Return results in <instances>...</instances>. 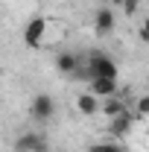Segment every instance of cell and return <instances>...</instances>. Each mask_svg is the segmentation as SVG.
Masks as SVG:
<instances>
[{
    "instance_id": "cell-8",
    "label": "cell",
    "mask_w": 149,
    "mask_h": 152,
    "mask_svg": "<svg viewBox=\"0 0 149 152\" xmlns=\"http://www.w3.org/2000/svg\"><path fill=\"white\" fill-rule=\"evenodd\" d=\"M99 105H102V99L99 96H93V94H79L76 96V108H79V114H85V117H91V114L99 111Z\"/></svg>"
},
{
    "instance_id": "cell-10",
    "label": "cell",
    "mask_w": 149,
    "mask_h": 152,
    "mask_svg": "<svg viewBox=\"0 0 149 152\" xmlns=\"http://www.w3.org/2000/svg\"><path fill=\"white\" fill-rule=\"evenodd\" d=\"M99 108H102V114H105L108 120H114L117 114L126 111V102H123V99H117V96H108V99H102V105H99Z\"/></svg>"
},
{
    "instance_id": "cell-12",
    "label": "cell",
    "mask_w": 149,
    "mask_h": 152,
    "mask_svg": "<svg viewBox=\"0 0 149 152\" xmlns=\"http://www.w3.org/2000/svg\"><path fill=\"white\" fill-rule=\"evenodd\" d=\"M88 152H123V149H120V146H114V143H108V140H99V143H91Z\"/></svg>"
},
{
    "instance_id": "cell-11",
    "label": "cell",
    "mask_w": 149,
    "mask_h": 152,
    "mask_svg": "<svg viewBox=\"0 0 149 152\" xmlns=\"http://www.w3.org/2000/svg\"><path fill=\"white\" fill-rule=\"evenodd\" d=\"M134 114L143 120V117H149V94L137 96V102H134Z\"/></svg>"
},
{
    "instance_id": "cell-5",
    "label": "cell",
    "mask_w": 149,
    "mask_h": 152,
    "mask_svg": "<svg viewBox=\"0 0 149 152\" xmlns=\"http://www.w3.org/2000/svg\"><path fill=\"white\" fill-rule=\"evenodd\" d=\"M114 26H117L114 9L111 6H99L96 15H93V32L96 35H108V32H114Z\"/></svg>"
},
{
    "instance_id": "cell-6",
    "label": "cell",
    "mask_w": 149,
    "mask_h": 152,
    "mask_svg": "<svg viewBox=\"0 0 149 152\" xmlns=\"http://www.w3.org/2000/svg\"><path fill=\"white\" fill-rule=\"evenodd\" d=\"M134 120H137V114H131L129 108H126L123 114H117L114 120H108V132H111L114 137H123V134H129V132H131Z\"/></svg>"
},
{
    "instance_id": "cell-13",
    "label": "cell",
    "mask_w": 149,
    "mask_h": 152,
    "mask_svg": "<svg viewBox=\"0 0 149 152\" xmlns=\"http://www.w3.org/2000/svg\"><path fill=\"white\" fill-rule=\"evenodd\" d=\"M123 9H126V12H137V0H126V3H123Z\"/></svg>"
},
{
    "instance_id": "cell-4",
    "label": "cell",
    "mask_w": 149,
    "mask_h": 152,
    "mask_svg": "<svg viewBox=\"0 0 149 152\" xmlns=\"http://www.w3.org/2000/svg\"><path fill=\"white\" fill-rule=\"evenodd\" d=\"M79 64H82V53H73V50H61L56 56V70L61 76H70L73 79V73L79 70Z\"/></svg>"
},
{
    "instance_id": "cell-9",
    "label": "cell",
    "mask_w": 149,
    "mask_h": 152,
    "mask_svg": "<svg viewBox=\"0 0 149 152\" xmlns=\"http://www.w3.org/2000/svg\"><path fill=\"white\" fill-rule=\"evenodd\" d=\"M41 143V134L38 132H23L15 137V152H35V146Z\"/></svg>"
},
{
    "instance_id": "cell-2",
    "label": "cell",
    "mask_w": 149,
    "mask_h": 152,
    "mask_svg": "<svg viewBox=\"0 0 149 152\" xmlns=\"http://www.w3.org/2000/svg\"><path fill=\"white\" fill-rule=\"evenodd\" d=\"M44 35H47V18H32L26 26H23V44L29 47V50H38L41 47V41H44Z\"/></svg>"
},
{
    "instance_id": "cell-1",
    "label": "cell",
    "mask_w": 149,
    "mask_h": 152,
    "mask_svg": "<svg viewBox=\"0 0 149 152\" xmlns=\"http://www.w3.org/2000/svg\"><path fill=\"white\" fill-rule=\"evenodd\" d=\"M117 76H120V67H117L114 58H108L105 53H99V50H88L82 56V64H79V70L73 73V79H79V82H93V79H117Z\"/></svg>"
},
{
    "instance_id": "cell-14",
    "label": "cell",
    "mask_w": 149,
    "mask_h": 152,
    "mask_svg": "<svg viewBox=\"0 0 149 152\" xmlns=\"http://www.w3.org/2000/svg\"><path fill=\"white\" fill-rule=\"evenodd\" d=\"M140 38H143V41H149V18L143 20V26H140Z\"/></svg>"
},
{
    "instance_id": "cell-3",
    "label": "cell",
    "mask_w": 149,
    "mask_h": 152,
    "mask_svg": "<svg viewBox=\"0 0 149 152\" xmlns=\"http://www.w3.org/2000/svg\"><path fill=\"white\" fill-rule=\"evenodd\" d=\"M56 111V102H53V96L50 94H35L32 96V105H29V114L35 117L38 123H47L50 117Z\"/></svg>"
},
{
    "instance_id": "cell-15",
    "label": "cell",
    "mask_w": 149,
    "mask_h": 152,
    "mask_svg": "<svg viewBox=\"0 0 149 152\" xmlns=\"http://www.w3.org/2000/svg\"><path fill=\"white\" fill-rule=\"evenodd\" d=\"M35 152H50V143H47V137H41V143L35 146Z\"/></svg>"
},
{
    "instance_id": "cell-7",
    "label": "cell",
    "mask_w": 149,
    "mask_h": 152,
    "mask_svg": "<svg viewBox=\"0 0 149 152\" xmlns=\"http://www.w3.org/2000/svg\"><path fill=\"white\" fill-rule=\"evenodd\" d=\"M88 94L99 96V99L117 96V79H93V82H88Z\"/></svg>"
}]
</instances>
